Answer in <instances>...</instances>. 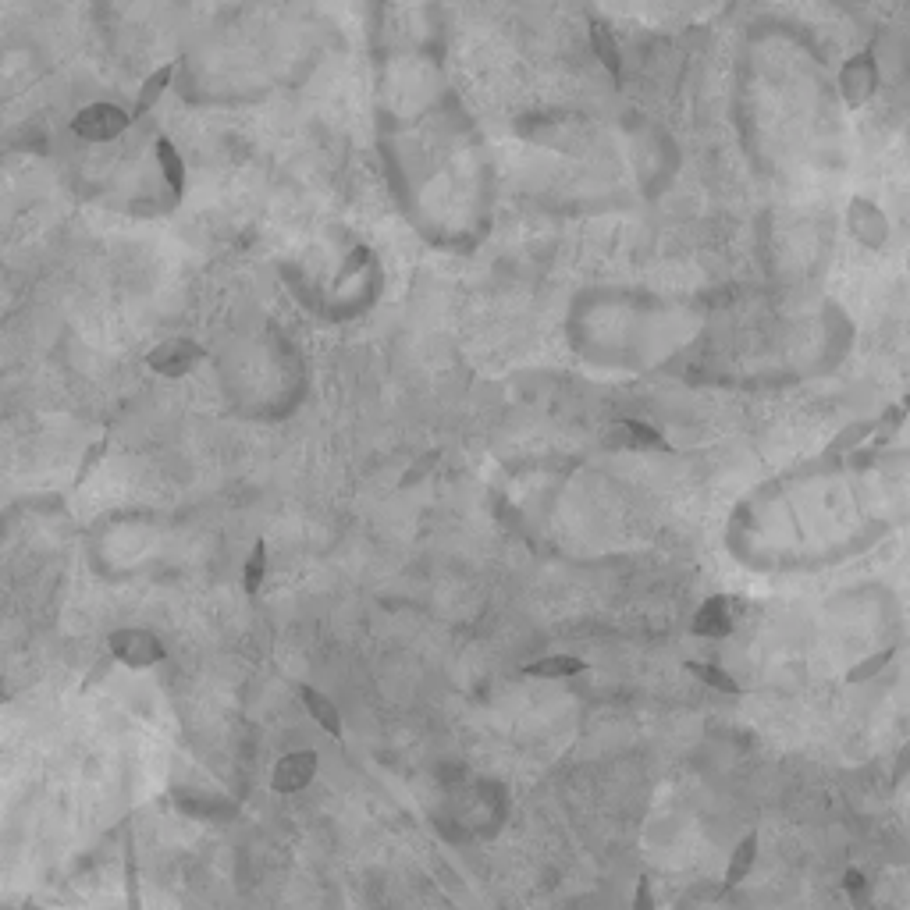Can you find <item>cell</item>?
<instances>
[{"mask_svg":"<svg viewBox=\"0 0 910 910\" xmlns=\"http://www.w3.org/2000/svg\"><path fill=\"white\" fill-rule=\"evenodd\" d=\"M107 647H111V655L118 662L132 665V669H150V665H157L164 658V644L150 630H118L111 633Z\"/></svg>","mask_w":910,"mask_h":910,"instance_id":"6da1fadb","label":"cell"},{"mask_svg":"<svg viewBox=\"0 0 910 910\" xmlns=\"http://www.w3.org/2000/svg\"><path fill=\"white\" fill-rule=\"evenodd\" d=\"M75 136L89 139V143H107V139L121 136L128 128V114L118 111L114 104H93L72 121Z\"/></svg>","mask_w":910,"mask_h":910,"instance_id":"7a4b0ae2","label":"cell"},{"mask_svg":"<svg viewBox=\"0 0 910 910\" xmlns=\"http://www.w3.org/2000/svg\"><path fill=\"white\" fill-rule=\"evenodd\" d=\"M203 360V349L196 342H185V338H171V342H160L150 352V367L164 377H182L189 374L196 363Z\"/></svg>","mask_w":910,"mask_h":910,"instance_id":"3957f363","label":"cell"},{"mask_svg":"<svg viewBox=\"0 0 910 910\" xmlns=\"http://www.w3.org/2000/svg\"><path fill=\"white\" fill-rule=\"evenodd\" d=\"M317 775V754L313 751H299V754H288L274 765L271 775V786L278 793H296L303 786H310V779Z\"/></svg>","mask_w":910,"mask_h":910,"instance_id":"277c9868","label":"cell"},{"mask_svg":"<svg viewBox=\"0 0 910 910\" xmlns=\"http://www.w3.org/2000/svg\"><path fill=\"white\" fill-rule=\"evenodd\" d=\"M608 445L612 448H619V445H626V448H665V441H662V434L655 431V427H644V424H637V420H626V424H615L612 431H608Z\"/></svg>","mask_w":910,"mask_h":910,"instance_id":"5b68a950","label":"cell"},{"mask_svg":"<svg viewBox=\"0 0 910 910\" xmlns=\"http://www.w3.org/2000/svg\"><path fill=\"white\" fill-rule=\"evenodd\" d=\"M299 697H303V704L310 708L313 722H317L324 733L342 736V715H338V708L328 701V697L320 694V690H313V687H299Z\"/></svg>","mask_w":910,"mask_h":910,"instance_id":"8992f818","label":"cell"},{"mask_svg":"<svg viewBox=\"0 0 910 910\" xmlns=\"http://www.w3.org/2000/svg\"><path fill=\"white\" fill-rule=\"evenodd\" d=\"M591 47H594V57L608 68V75L619 79V75H623V57H619V43H615L612 29H608L605 22H591Z\"/></svg>","mask_w":910,"mask_h":910,"instance_id":"52a82bcc","label":"cell"},{"mask_svg":"<svg viewBox=\"0 0 910 910\" xmlns=\"http://www.w3.org/2000/svg\"><path fill=\"white\" fill-rule=\"evenodd\" d=\"M587 669V662L583 658H573V655H548V658H541V662H530L527 669V676H534V679H566V676H576V672H583Z\"/></svg>","mask_w":910,"mask_h":910,"instance_id":"ba28073f","label":"cell"},{"mask_svg":"<svg viewBox=\"0 0 910 910\" xmlns=\"http://www.w3.org/2000/svg\"><path fill=\"white\" fill-rule=\"evenodd\" d=\"M157 160H160V171H164V178H168V185L175 189V196H182V192H185V164H182V157H178L175 143H168V139H157Z\"/></svg>","mask_w":910,"mask_h":910,"instance_id":"9c48e42d","label":"cell"},{"mask_svg":"<svg viewBox=\"0 0 910 910\" xmlns=\"http://www.w3.org/2000/svg\"><path fill=\"white\" fill-rule=\"evenodd\" d=\"M171 79H175V64H164V68H157V72L150 75V79L143 82V89H139V100H136V114H146L153 104H157L160 96H164V89L171 86Z\"/></svg>","mask_w":910,"mask_h":910,"instance_id":"30bf717a","label":"cell"},{"mask_svg":"<svg viewBox=\"0 0 910 910\" xmlns=\"http://www.w3.org/2000/svg\"><path fill=\"white\" fill-rule=\"evenodd\" d=\"M694 630L697 633H726L729 630V619H726V598H711L708 605L697 612V619H694Z\"/></svg>","mask_w":910,"mask_h":910,"instance_id":"8fae6325","label":"cell"},{"mask_svg":"<svg viewBox=\"0 0 910 910\" xmlns=\"http://www.w3.org/2000/svg\"><path fill=\"white\" fill-rule=\"evenodd\" d=\"M264 576H267V544L256 541L253 551H249V559H246V573H242V587H246V594L260 591V587H264Z\"/></svg>","mask_w":910,"mask_h":910,"instance_id":"7c38bea8","label":"cell"},{"mask_svg":"<svg viewBox=\"0 0 910 910\" xmlns=\"http://www.w3.org/2000/svg\"><path fill=\"white\" fill-rule=\"evenodd\" d=\"M751 850L754 843H743L740 850H736L733 864H729V875H726V886H736V882L743 879V871H747V864H751Z\"/></svg>","mask_w":910,"mask_h":910,"instance_id":"4fadbf2b","label":"cell"},{"mask_svg":"<svg viewBox=\"0 0 910 910\" xmlns=\"http://www.w3.org/2000/svg\"><path fill=\"white\" fill-rule=\"evenodd\" d=\"M104 448H107V438H100V441H93V448H89L86 455H82V463H79V473H75V484H82V480L93 473V466L100 463V455H104Z\"/></svg>","mask_w":910,"mask_h":910,"instance_id":"5bb4252c","label":"cell"},{"mask_svg":"<svg viewBox=\"0 0 910 910\" xmlns=\"http://www.w3.org/2000/svg\"><path fill=\"white\" fill-rule=\"evenodd\" d=\"M694 676H701L704 683H711V687H719V690H736L733 683H729V676L726 672H719V669H711V665H687Z\"/></svg>","mask_w":910,"mask_h":910,"instance_id":"9a60e30c","label":"cell"},{"mask_svg":"<svg viewBox=\"0 0 910 910\" xmlns=\"http://www.w3.org/2000/svg\"><path fill=\"white\" fill-rule=\"evenodd\" d=\"M363 264H370V249L367 246H360V249H352L349 256H345V264H342V274L345 278H352V274H360V267Z\"/></svg>","mask_w":910,"mask_h":910,"instance_id":"2e32d148","label":"cell"},{"mask_svg":"<svg viewBox=\"0 0 910 910\" xmlns=\"http://www.w3.org/2000/svg\"><path fill=\"white\" fill-rule=\"evenodd\" d=\"M633 910H658V907H655V893H651V882H647V879H640V882H637Z\"/></svg>","mask_w":910,"mask_h":910,"instance_id":"e0dca14e","label":"cell"}]
</instances>
